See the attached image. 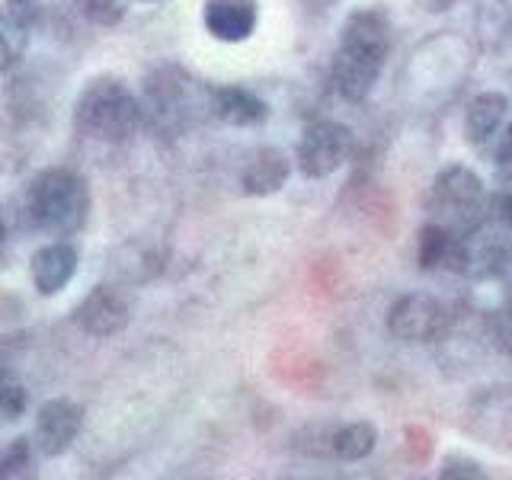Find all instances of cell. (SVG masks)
<instances>
[{
    "label": "cell",
    "instance_id": "cell-1",
    "mask_svg": "<svg viewBox=\"0 0 512 480\" xmlns=\"http://www.w3.org/2000/svg\"><path fill=\"white\" fill-rule=\"evenodd\" d=\"M394 45V23L384 7L352 10L340 26V45L330 61V84L346 103H365Z\"/></svg>",
    "mask_w": 512,
    "mask_h": 480
},
{
    "label": "cell",
    "instance_id": "cell-2",
    "mask_svg": "<svg viewBox=\"0 0 512 480\" xmlns=\"http://www.w3.org/2000/svg\"><path fill=\"white\" fill-rule=\"evenodd\" d=\"M23 218L29 228L52 237H71L87 228L90 186L71 167H48L23 189Z\"/></svg>",
    "mask_w": 512,
    "mask_h": 480
},
{
    "label": "cell",
    "instance_id": "cell-3",
    "mask_svg": "<svg viewBox=\"0 0 512 480\" xmlns=\"http://www.w3.org/2000/svg\"><path fill=\"white\" fill-rule=\"evenodd\" d=\"M426 215L455 237L477 234L493 215V196L484 180L464 164H448L426 192Z\"/></svg>",
    "mask_w": 512,
    "mask_h": 480
},
{
    "label": "cell",
    "instance_id": "cell-4",
    "mask_svg": "<svg viewBox=\"0 0 512 480\" xmlns=\"http://www.w3.org/2000/svg\"><path fill=\"white\" fill-rule=\"evenodd\" d=\"M144 119L141 103L132 96L119 77L103 74L93 77L90 84L80 90L74 103V125L80 135L106 141V144H122L132 138Z\"/></svg>",
    "mask_w": 512,
    "mask_h": 480
},
{
    "label": "cell",
    "instance_id": "cell-5",
    "mask_svg": "<svg viewBox=\"0 0 512 480\" xmlns=\"http://www.w3.org/2000/svg\"><path fill=\"white\" fill-rule=\"evenodd\" d=\"M356 154V135L352 128L333 119H317L304 128L295 148L298 173L308 180H327L336 170H343Z\"/></svg>",
    "mask_w": 512,
    "mask_h": 480
},
{
    "label": "cell",
    "instance_id": "cell-6",
    "mask_svg": "<svg viewBox=\"0 0 512 480\" xmlns=\"http://www.w3.org/2000/svg\"><path fill=\"white\" fill-rule=\"evenodd\" d=\"M452 330V311L448 304L429 292L400 295L388 308V333L397 343L429 346L439 343Z\"/></svg>",
    "mask_w": 512,
    "mask_h": 480
},
{
    "label": "cell",
    "instance_id": "cell-7",
    "mask_svg": "<svg viewBox=\"0 0 512 480\" xmlns=\"http://www.w3.org/2000/svg\"><path fill=\"white\" fill-rule=\"evenodd\" d=\"M512 272V228L493 218L477 234L464 237V276L500 279Z\"/></svg>",
    "mask_w": 512,
    "mask_h": 480
},
{
    "label": "cell",
    "instance_id": "cell-8",
    "mask_svg": "<svg viewBox=\"0 0 512 480\" xmlns=\"http://www.w3.org/2000/svg\"><path fill=\"white\" fill-rule=\"evenodd\" d=\"M80 429H84V407L71 397H52L36 413L32 439L45 458H61L64 452H71Z\"/></svg>",
    "mask_w": 512,
    "mask_h": 480
},
{
    "label": "cell",
    "instance_id": "cell-9",
    "mask_svg": "<svg viewBox=\"0 0 512 480\" xmlns=\"http://www.w3.org/2000/svg\"><path fill=\"white\" fill-rule=\"evenodd\" d=\"M128 320H132V301L116 285L90 288V295L74 308V324L96 340H109V336L122 333Z\"/></svg>",
    "mask_w": 512,
    "mask_h": 480
},
{
    "label": "cell",
    "instance_id": "cell-10",
    "mask_svg": "<svg viewBox=\"0 0 512 480\" xmlns=\"http://www.w3.org/2000/svg\"><path fill=\"white\" fill-rule=\"evenodd\" d=\"M468 432L496 448H512V388H484L468 404Z\"/></svg>",
    "mask_w": 512,
    "mask_h": 480
},
{
    "label": "cell",
    "instance_id": "cell-11",
    "mask_svg": "<svg viewBox=\"0 0 512 480\" xmlns=\"http://www.w3.org/2000/svg\"><path fill=\"white\" fill-rule=\"evenodd\" d=\"M202 23L215 42L240 45L256 32V23H260V0H205Z\"/></svg>",
    "mask_w": 512,
    "mask_h": 480
},
{
    "label": "cell",
    "instance_id": "cell-12",
    "mask_svg": "<svg viewBox=\"0 0 512 480\" xmlns=\"http://www.w3.org/2000/svg\"><path fill=\"white\" fill-rule=\"evenodd\" d=\"M77 247L68 244V240H52V244H42L29 260V279L32 288L42 295V298H52L61 295L64 288L71 285V279L77 276Z\"/></svg>",
    "mask_w": 512,
    "mask_h": 480
},
{
    "label": "cell",
    "instance_id": "cell-13",
    "mask_svg": "<svg viewBox=\"0 0 512 480\" xmlns=\"http://www.w3.org/2000/svg\"><path fill=\"white\" fill-rule=\"evenodd\" d=\"M288 176H292V160L282 148H266L256 151L244 170H240V189H244V196H256V199H266V196H276V192L288 183Z\"/></svg>",
    "mask_w": 512,
    "mask_h": 480
},
{
    "label": "cell",
    "instance_id": "cell-14",
    "mask_svg": "<svg viewBox=\"0 0 512 480\" xmlns=\"http://www.w3.org/2000/svg\"><path fill=\"white\" fill-rule=\"evenodd\" d=\"M208 109H212L215 119H221L224 125H234V128L263 125L266 116H269L266 100H260L253 90L237 87V84L208 90Z\"/></svg>",
    "mask_w": 512,
    "mask_h": 480
},
{
    "label": "cell",
    "instance_id": "cell-15",
    "mask_svg": "<svg viewBox=\"0 0 512 480\" xmlns=\"http://www.w3.org/2000/svg\"><path fill=\"white\" fill-rule=\"evenodd\" d=\"M509 100L496 90L477 93L474 100L464 106V138L474 148H487V144L500 135V128L506 122Z\"/></svg>",
    "mask_w": 512,
    "mask_h": 480
},
{
    "label": "cell",
    "instance_id": "cell-16",
    "mask_svg": "<svg viewBox=\"0 0 512 480\" xmlns=\"http://www.w3.org/2000/svg\"><path fill=\"white\" fill-rule=\"evenodd\" d=\"M333 455L340 461H362L375 452L378 445V429L368 423V420H356V423H346L333 432Z\"/></svg>",
    "mask_w": 512,
    "mask_h": 480
},
{
    "label": "cell",
    "instance_id": "cell-17",
    "mask_svg": "<svg viewBox=\"0 0 512 480\" xmlns=\"http://www.w3.org/2000/svg\"><path fill=\"white\" fill-rule=\"evenodd\" d=\"M32 445H36V439L16 436L4 448V455H0V474H4V477H23L29 471V464H32Z\"/></svg>",
    "mask_w": 512,
    "mask_h": 480
},
{
    "label": "cell",
    "instance_id": "cell-18",
    "mask_svg": "<svg viewBox=\"0 0 512 480\" xmlns=\"http://www.w3.org/2000/svg\"><path fill=\"white\" fill-rule=\"evenodd\" d=\"M439 477L442 480H484L487 468L477 458H471V455L452 452V455H445L439 461Z\"/></svg>",
    "mask_w": 512,
    "mask_h": 480
},
{
    "label": "cell",
    "instance_id": "cell-19",
    "mask_svg": "<svg viewBox=\"0 0 512 480\" xmlns=\"http://www.w3.org/2000/svg\"><path fill=\"white\" fill-rule=\"evenodd\" d=\"M29 407V391L26 384L13 381L10 375L4 378V384H0V416H4V423H16L20 416L26 413Z\"/></svg>",
    "mask_w": 512,
    "mask_h": 480
},
{
    "label": "cell",
    "instance_id": "cell-20",
    "mask_svg": "<svg viewBox=\"0 0 512 480\" xmlns=\"http://www.w3.org/2000/svg\"><path fill=\"white\" fill-rule=\"evenodd\" d=\"M29 29H32V26L13 23V20H7V16H4V71H7V74L13 71V64L26 55Z\"/></svg>",
    "mask_w": 512,
    "mask_h": 480
},
{
    "label": "cell",
    "instance_id": "cell-21",
    "mask_svg": "<svg viewBox=\"0 0 512 480\" xmlns=\"http://www.w3.org/2000/svg\"><path fill=\"white\" fill-rule=\"evenodd\" d=\"M493 164H496V183H500V189H512V122L503 128L500 144L493 151Z\"/></svg>",
    "mask_w": 512,
    "mask_h": 480
},
{
    "label": "cell",
    "instance_id": "cell-22",
    "mask_svg": "<svg viewBox=\"0 0 512 480\" xmlns=\"http://www.w3.org/2000/svg\"><path fill=\"white\" fill-rule=\"evenodd\" d=\"M36 13H39V0H7V10H4L7 20L23 23V26H32Z\"/></svg>",
    "mask_w": 512,
    "mask_h": 480
},
{
    "label": "cell",
    "instance_id": "cell-23",
    "mask_svg": "<svg viewBox=\"0 0 512 480\" xmlns=\"http://www.w3.org/2000/svg\"><path fill=\"white\" fill-rule=\"evenodd\" d=\"M496 340H500V349L506 352V359L512 362V308L503 311V317L496 320Z\"/></svg>",
    "mask_w": 512,
    "mask_h": 480
},
{
    "label": "cell",
    "instance_id": "cell-24",
    "mask_svg": "<svg viewBox=\"0 0 512 480\" xmlns=\"http://www.w3.org/2000/svg\"><path fill=\"white\" fill-rule=\"evenodd\" d=\"M493 218L506 221L509 228H512V189H500L493 196Z\"/></svg>",
    "mask_w": 512,
    "mask_h": 480
},
{
    "label": "cell",
    "instance_id": "cell-25",
    "mask_svg": "<svg viewBox=\"0 0 512 480\" xmlns=\"http://www.w3.org/2000/svg\"><path fill=\"white\" fill-rule=\"evenodd\" d=\"M420 7L426 13H445V10L455 7V0H420Z\"/></svg>",
    "mask_w": 512,
    "mask_h": 480
},
{
    "label": "cell",
    "instance_id": "cell-26",
    "mask_svg": "<svg viewBox=\"0 0 512 480\" xmlns=\"http://www.w3.org/2000/svg\"><path fill=\"white\" fill-rule=\"evenodd\" d=\"M509 39H512V20H509Z\"/></svg>",
    "mask_w": 512,
    "mask_h": 480
},
{
    "label": "cell",
    "instance_id": "cell-27",
    "mask_svg": "<svg viewBox=\"0 0 512 480\" xmlns=\"http://www.w3.org/2000/svg\"><path fill=\"white\" fill-rule=\"evenodd\" d=\"M144 4H151V0H144Z\"/></svg>",
    "mask_w": 512,
    "mask_h": 480
},
{
    "label": "cell",
    "instance_id": "cell-28",
    "mask_svg": "<svg viewBox=\"0 0 512 480\" xmlns=\"http://www.w3.org/2000/svg\"><path fill=\"white\" fill-rule=\"evenodd\" d=\"M509 279H512V272H509Z\"/></svg>",
    "mask_w": 512,
    "mask_h": 480
}]
</instances>
